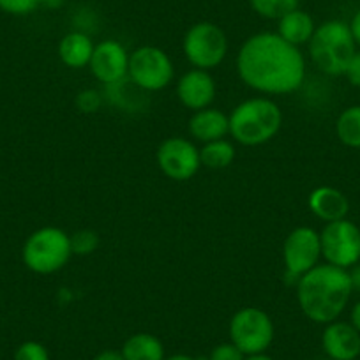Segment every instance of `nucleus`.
I'll return each instance as SVG.
<instances>
[{
  "label": "nucleus",
  "instance_id": "1",
  "mask_svg": "<svg viewBox=\"0 0 360 360\" xmlns=\"http://www.w3.org/2000/svg\"><path fill=\"white\" fill-rule=\"evenodd\" d=\"M237 71L242 82L256 92L283 96L304 85L307 68L299 46L290 44L278 32H258L242 43Z\"/></svg>",
  "mask_w": 360,
  "mask_h": 360
},
{
  "label": "nucleus",
  "instance_id": "2",
  "mask_svg": "<svg viewBox=\"0 0 360 360\" xmlns=\"http://www.w3.org/2000/svg\"><path fill=\"white\" fill-rule=\"evenodd\" d=\"M352 281L346 269L318 263L297 281V300L307 320L327 325L339 320L352 299Z\"/></svg>",
  "mask_w": 360,
  "mask_h": 360
},
{
  "label": "nucleus",
  "instance_id": "3",
  "mask_svg": "<svg viewBox=\"0 0 360 360\" xmlns=\"http://www.w3.org/2000/svg\"><path fill=\"white\" fill-rule=\"evenodd\" d=\"M230 134L244 147H258L279 133L283 112L269 98H251L242 101L230 113Z\"/></svg>",
  "mask_w": 360,
  "mask_h": 360
},
{
  "label": "nucleus",
  "instance_id": "4",
  "mask_svg": "<svg viewBox=\"0 0 360 360\" xmlns=\"http://www.w3.org/2000/svg\"><path fill=\"white\" fill-rule=\"evenodd\" d=\"M307 48L311 62L321 72L328 76H341L345 75L356 51V43L348 23L341 20H328L316 27Z\"/></svg>",
  "mask_w": 360,
  "mask_h": 360
},
{
  "label": "nucleus",
  "instance_id": "5",
  "mask_svg": "<svg viewBox=\"0 0 360 360\" xmlns=\"http://www.w3.org/2000/svg\"><path fill=\"white\" fill-rule=\"evenodd\" d=\"M71 256V235L57 226H44L30 233L22 249L23 265L39 276L62 270Z\"/></svg>",
  "mask_w": 360,
  "mask_h": 360
},
{
  "label": "nucleus",
  "instance_id": "6",
  "mask_svg": "<svg viewBox=\"0 0 360 360\" xmlns=\"http://www.w3.org/2000/svg\"><path fill=\"white\" fill-rule=\"evenodd\" d=\"M230 342L245 356L265 353L274 341V321L259 307H242L230 320Z\"/></svg>",
  "mask_w": 360,
  "mask_h": 360
},
{
  "label": "nucleus",
  "instance_id": "7",
  "mask_svg": "<svg viewBox=\"0 0 360 360\" xmlns=\"http://www.w3.org/2000/svg\"><path fill=\"white\" fill-rule=\"evenodd\" d=\"M182 48L193 68L210 71L216 69L226 57L228 37L216 23L198 22L186 32Z\"/></svg>",
  "mask_w": 360,
  "mask_h": 360
},
{
  "label": "nucleus",
  "instance_id": "8",
  "mask_svg": "<svg viewBox=\"0 0 360 360\" xmlns=\"http://www.w3.org/2000/svg\"><path fill=\"white\" fill-rule=\"evenodd\" d=\"M175 68L165 50L158 46H140L129 53L127 78L140 90L158 92L173 82Z\"/></svg>",
  "mask_w": 360,
  "mask_h": 360
},
{
  "label": "nucleus",
  "instance_id": "9",
  "mask_svg": "<svg viewBox=\"0 0 360 360\" xmlns=\"http://www.w3.org/2000/svg\"><path fill=\"white\" fill-rule=\"evenodd\" d=\"M321 258L339 269H352L360 262V228L349 219L325 223L320 231Z\"/></svg>",
  "mask_w": 360,
  "mask_h": 360
},
{
  "label": "nucleus",
  "instance_id": "10",
  "mask_svg": "<svg viewBox=\"0 0 360 360\" xmlns=\"http://www.w3.org/2000/svg\"><path fill=\"white\" fill-rule=\"evenodd\" d=\"M321 240L320 231L311 226H299L290 231L283 245V259L286 265V274L299 281L300 276L309 272L320 263Z\"/></svg>",
  "mask_w": 360,
  "mask_h": 360
},
{
  "label": "nucleus",
  "instance_id": "11",
  "mask_svg": "<svg viewBox=\"0 0 360 360\" xmlns=\"http://www.w3.org/2000/svg\"><path fill=\"white\" fill-rule=\"evenodd\" d=\"M158 165L168 179L184 182L193 179L202 168L200 148L188 138H166L158 148Z\"/></svg>",
  "mask_w": 360,
  "mask_h": 360
},
{
  "label": "nucleus",
  "instance_id": "12",
  "mask_svg": "<svg viewBox=\"0 0 360 360\" xmlns=\"http://www.w3.org/2000/svg\"><path fill=\"white\" fill-rule=\"evenodd\" d=\"M89 68L96 79H99L105 85H112V83L127 78L129 53L119 41H101V43L96 44Z\"/></svg>",
  "mask_w": 360,
  "mask_h": 360
},
{
  "label": "nucleus",
  "instance_id": "13",
  "mask_svg": "<svg viewBox=\"0 0 360 360\" xmlns=\"http://www.w3.org/2000/svg\"><path fill=\"white\" fill-rule=\"evenodd\" d=\"M176 96L179 101L193 112L209 108L216 99V82L209 71L193 68L180 76L176 83Z\"/></svg>",
  "mask_w": 360,
  "mask_h": 360
},
{
  "label": "nucleus",
  "instance_id": "14",
  "mask_svg": "<svg viewBox=\"0 0 360 360\" xmlns=\"http://www.w3.org/2000/svg\"><path fill=\"white\" fill-rule=\"evenodd\" d=\"M321 348L328 360H359L360 332L349 321H332L323 328Z\"/></svg>",
  "mask_w": 360,
  "mask_h": 360
},
{
  "label": "nucleus",
  "instance_id": "15",
  "mask_svg": "<svg viewBox=\"0 0 360 360\" xmlns=\"http://www.w3.org/2000/svg\"><path fill=\"white\" fill-rule=\"evenodd\" d=\"M307 205L311 212L323 223L346 219L349 212V200L346 198L345 193L330 186H320L313 189L307 198Z\"/></svg>",
  "mask_w": 360,
  "mask_h": 360
},
{
  "label": "nucleus",
  "instance_id": "16",
  "mask_svg": "<svg viewBox=\"0 0 360 360\" xmlns=\"http://www.w3.org/2000/svg\"><path fill=\"white\" fill-rule=\"evenodd\" d=\"M188 129L191 138H195L196 141H202V143L221 140L226 134H230V117L221 110L209 106V108L193 113Z\"/></svg>",
  "mask_w": 360,
  "mask_h": 360
},
{
  "label": "nucleus",
  "instance_id": "17",
  "mask_svg": "<svg viewBox=\"0 0 360 360\" xmlns=\"http://www.w3.org/2000/svg\"><path fill=\"white\" fill-rule=\"evenodd\" d=\"M94 41L83 32H69L58 43V57L71 69H82L90 64L94 53Z\"/></svg>",
  "mask_w": 360,
  "mask_h": 360
},
{
  "label": "nucleus",
  "instance_id": "18",
  "mask_svg": "<svg viewBox=\"0 0 360 360\" xmlns=\"http://www.w3.org/2000/svg\"><path fill=\"white\" fill-rule=\"evenodd\" d=\"M314 30H316V25H314L313 16L300 8L278 20V34L293 46L300 48L302 44L309 43Z\"/></svg>",
  "mask_w": 360,
  "mask_h": 360
},
{
  "label": "nucleus",
  "instance_id": "19",
  "mask_svg": "<svg viewBox=\"0 0 360 360\" xmlns=\"http://www.w3.org/2000/svg\"><path fill=\"white\" fill-rule=\"evenodd\" d=\"M124 360H165V346L161 339L148 332L129 335L122 346Z\"/></svg>",
  "mask_w": 360,
  "mask_h": 360
},
{
  "label": "nucleus",
  "instance_id": "20",
  "mask_svg": "<svg viewBox=\"0 0 360 360\" xmlns=\"http://www.w3.org/2000/svg\"><path fill=\"white\" fill-rule=\"evenodd\" d=\"M235 145L231 141L224 140H214L209 143H203V147L200 148V159H202V166H207L210 169H224L228 166H231V162L235 161Z\"/></svg>",
  "mask_w": 360,
  "mask_h": 360
},
{
  "label": "nucleus",
  "instance_id": "21",
  "mask_svg": "<svg viewBox=\"0 0 360 360\" xmlns=\"http://www.w3.org/2000/svg\"><path fill=\"white\" fill-rule=\"evenodd\" d=\"M335 134L346 147L360 148V105L342 110L335 120Z\"/></svg>",
  "mask_w": 360,
  "mask_h": 360
},
{
  "label": "nucleus",
  "instance_id": "22",
  "mask_svg": "<svg viewBox=\"0 0 360 360\" xmlns=\"http://www.w3.org/2000/svg\"><path fill=\"white\" fill-rule=\"evenodd\" d=\"M252 11L265 20H279L300 8V0H249Z\"/></svg>",
  "mask_w": 360,
  "mask_h": 360
},
{
  "label": "nucleus",
  "instance_id": "23",
  "mask_svg": "<svg viewBox=\"0 0 360 360\" xmlns=\"http://www.w3.org/2000/svg\"><path fill=\"white\" fill-rule=\"evenodd\" d=\"M99 245V235L92 230H79L71 235L72 255H92Z\"/></svg>",
  "mask_w": 360,
  "mask_h": 360
},
{
  "label": "nucleus",
  "instance_id": "24",
  "mask_svg": "<svg viewBox=\"0 0 360 360\" xmlns=\"http://www.w3.org/2000/svg\"><path fill=\"white\" fill-rule=\"evenodd\" d=\"M13 360H50V353L39 341H25L16 348Z\"/></svg>",
  "mask_w": 360,
  "mask_h": 360
},
{
  "label": "nucleus",
  "instance_id": "25",
  "mask_svg": "<svg viewBox=\"0 0 360 360\" xmlns=\"http://www.w3.org/2000/svg\"><path fill=\"white\" fill-rule=\"evenodd\" d=\"M41 0H0V11L13 16H25L36 11Z\"/></svg>",
  "mask_w": 360,
  "mask_h": 360
},
{
  "label": "nucleus",
  "instance_id": "26",
  "mask_svg": "<svg viewBox=\"0 0 360 360\" xmlns=\"http://www.w3.org/2000/svg\"><path fill=\"white\" fill-rule=\"evenodd\" d=\"M245 355L233 342H221L210 352L207 360H244Z\"/></svg>",
  "mask_w": 360,
  "mask_h": 360
},
{
  "label": "nucleus",
  "instance_id": "27",
  "mask_svg": "<svg viewBox=\"0 0 360 360\" xmlns=\"http://www.w3.org/2000/svg\"><path fill=\"white\" fill-rule=\"evenodd\" d=\"M76 105L85 113L98 112L99 106H101V96L96 90H83V92L78 94V98H76Z\"/></svg>",
  "mask_w": 360,
  "mask_h": 360
},
{
  "label": "nucleus",
  "instance_id": "28",
  "mask_svg": "<svg viewBox=\"0 0 360 360\" xmlns=\"http://www.w3.org/2000/svg\"><path fill=\"white\" fill-rule=\"evenodd\" d=\"M345 76L349 82V85L359 86L360 89V50H356L355 53H353L352 60H349L348 68H346L345 71Z\"/></svg>",
  "mask_w": 360,
  "mask_h": 360
},
{
  "label": "nucleus",
  "instance_id": "29",
  "mask_svg": "<svg viewBox=\"0 0 360 360\" xmlns=\"http://www.w3.org/2000/svg\"><path fill=\"white\" fill-rule=\"evenodd\" d=\"M348 25H349V30H352V36L353 39H355L356 46H360V8L356 9L355 15L352 16Z\"/></svg>",
  "mask_w": 360,
  "mask_h": 360
},
{
  "label": "nucleus",
  "instance_id": "30",
  "mask_svg": "<svg viewBox=\"0 0 360 360\" xmlns=\"http://www.w3.org/2000/svg\"><path fill=\"white\" fill-rule=\"evenodd\" d=\"M92 360H124V355L120 349H103Z\"/></svg>",
  "mask_w": 360,
  "mask_h": 360
},
{
  "label": "nucleus",
  "instance_id": "31",
  "mask_svg": "<svg viewBox=\"0 0 360 360\" xmlns=\"http://www.w3.org/2000/svg\"><path fill=\"white\" fill-rule=\"evenodd\" d=\"M349 274V281H352V288L353 292L360 293V262L356 265H353L352 269H348Z\"/></svg>",
  "mask_w": 360,
  "mask_h": 360
},
{
  "label": "nucleus",
  "instance_id": "32",
  "mask_svg": "<svg viewBox=\"0 0 360 360\" xmlns=\"http://www.w3.org/2000/svg\"><path fill=\"white\" fill-rule=\"evenodd\" d=\"M349 323L360 332V300H356V302L353 304L352 311H349Z\"/></svg>",
  "mask_w": 360,
  "mask_h": 360
},
{
  "label": "nucleus",
  "instance_id": "33",
  "mask_svg": "<svg viewBox=\"0 0 360 360\" xmlns=\"http://www.w3.org/2000/svg\"><path fill=\"white\" fill-rule=\"evenodd\" d=\"M165 360H202V359H195V356L186 355V353H175V355L165 356Z\"/></svg>",
  "mask_w": 360,
  "mask_h": 360
},
{
  "label": "nucleus",
  "instance_id": "34",
  "mask_svg": "<svg viewBox=\"0 0 360 360\" xmlns=\"http://www.w3.org/2000/svg\"><path fill=\"white\" fill-rule=\"evenodd\" d=\"M64 4V0H41V6H46L50 9H57Z\"/></svg>",
  "mask_w": 360,
  "mask_h": 360
},
{
  "label": "nucleus",
  "instance_id": "35",
  "mask_svg": "<svg viewBox=\"0 0 360 360\" xmlns=\"http://www.w3.org/2000/svg\"><path fill=\"white\" fill-rule=\"evenodd\" d=\"M244 360H274L270 355L266 353H256V355H248Z\"/></svg>",
  "mask_w": 360,
  "mask_h": 360
},
{
  "label": "nucleus",
  "instance_id": "36",
  "mask_svg": "<svg viewBox=\"0 0 360 360\" xmlns=\"http://www.w3.org/2000/svg\"><path fill=\"white\" fill-rule=\"evenodd\" d=\"M327 360H328V359H327Z\"/></svg>",
  "mask_w": 360,
  "mask_h": 360
}]
</instances>
